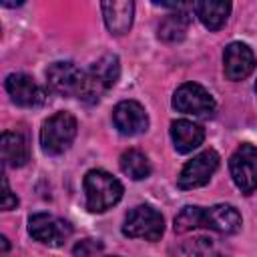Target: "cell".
<instances>
[{
  "label": "cell",
  "instance_id": "cb8c5ba5",
  "mask_svg": "<svg viewBox=\"0 0 257 257\" xmlns=\"http://www.w3.org/2000/svg\"><path fill=\"white\" fill-rule=\"evenodd\" d=\"M0 241H2V253H6L8 251V239L6 237H0Z\"/></svg>",
  "mask_w": 257,
  "mask_h": 257
},
{
  "label": "cell",
  "instance_id": "2e32d148",
  "mask_svg": "<svg viewBox=\"0 0 257 257\" xmlns=\"http://www.w3.org/2000/svg\"><path fill=\"white\" fill-rule=\"evenodd\" d=\"M2 159L8 167H24L30 159V149L28 141L22 133L14 131H4L2 133Z\"/></svg>",
  "mask_w": 257,
  "mask_h": 257
},
{
  "label": "cell",
  "instance_id": "9a60e30c",
  "mask_svg": "<svg viewBox=\"0 0 257 257\" xmlns=\"http://www.w3.org/2000/svg\"><path fill=\"white\" fill-rule=\"evenodd\" d=\"M171 139H173V145H175L177 153L185 155V153H191L193 149H197L203 143L205 131H203V126H199L193 120L179 118V120L171 122Z\"/></svg>",
  "mask_w": 257,
  "mask_h": 257
},
{
  "label": "cell",
  "instance_id": "603a6c76",
  "mask_svg": "<svg viewBox=\"0 0 257 257\" xmlns=\"http://www.w3.org/2000/svg\"><path fill=\"white\" fill-rule=\"evenodd\" d=\"M18 205V199H16V195L10 191V185H8V179H6V175L2 177V209L4 211H10V209H14Z\"/></svg>",
  "mask_w": 257,
  "mask_h": 257
},
{
  "label": "cell",
  "instance_id": "5bb4252c",
  "mask_svg": "<svg viewBox=\"0 0 257 257\" xmlns=\"http://www.w3.org/2000/svg\"><path fill=\"white\" fill-rule=\"evenodd\" d=\"M102 16H104V24L106 28L116 34L122 36L131 30L133 26V14H135V4L131 0H122V2H102Z\"/></svg>",
  "mask_w": 257,
  "mask_h": 257
},
{
  "label": "cell",
  "instance_id": "30bf717a",
  "mask_svg": "<svg viewBox=\"0 0 257 257\" xmlns=\"http://www.w3.org/2000/svg\"><path fill=\"white\" fill-rule=\"evenodd\" d=\"M6 92L10 94V98L18 104V106H26V108H36L40 104H44L46 94L42 90V86L36 84V80L30 74L24 72H12L6 76Z\"/></svg>",
  "mask_w": 257,
  "mask_h": 257
},
{
  "label": "cell",
  "instance_id": "ffe728a7",
  "mask_svg": "<svg viewBox=\"0 0 257 257\" xmlns=\"http://www.w3.org/2000/svg\"><path fill=\"white\" fill-rule=\"evenodd\" d=\"M120 171L131 177L133 181H143L151 175V163L147 159L145 153H141L139 149H128L120 155Z\"/></svg>",
  "mask_w": 257,
  "mask_h": 257
},
{
  "label": "cell",
  "instance_id": "44dd1931",
  "mask_svg": "<svg viewBox=\"0 0 257 257\" xmlns=\"http://www.w3.org/2000/svg\"><path fill=\"white\" fill-rule=\"evenodd\" d=\"M201 211L203 207H197V205H187L179 211V215L175 217V233H187V231H193V229H199L201 227Z\"/></svg>",
  "mask_w": 257,
  "mask_h": 257
},
{
  "label": "cell",
  "instance_id": "ac0fdd59",
  "mask_svg": "<svg viewBox=\"0 0 257 257\" xmlns=\"http://www.w3.org/2000/svg\"><path fill=\"white\" fill-rule=\"evenodd\" d=\"M191 24V16L187 10H177L171 12L169 16H165L157 28V34L163 42H181L187 36Z\"/></svg>",
  "mask_w": 257,
  "mask_h": 257
},
{
  "label": "cell",
  "instance_id": "d4e9b609",
  "mask_svg": "<svg viewBox=\"0 0 257 257\" xmlns=\"http://www.w3.org/2000/svg\"><path fill=\"white\" fill-rule=\"evenodd\" d=\"M255 92H257V82H255Z\"/></svg>",
  "mask_w": 257,
  "mask_h": 257
},
{
  "label": "cell",
  "instance_id": "ba28073f",
  "mask_svg": "<svg viewBox=\"0 0 257 257\" xmlns=\"http://www.w3.org/2000/svg\"><path fill=\"white\" fill-rule=\"evenodd\" d=\"M219 167V155L213 149H207L203 153H199L197 157H193L191 161H187V165L183 167L177 185L181 189H197L209 183V179L213 177V173Z\"/></svg>",
  "mask_w": 257,
  "mask_h": 257
},
{
  "label": "cell",
  "instance_id": "7402d4cb",
  "mask_svg": "<svg viewBox=\"0 0 257 257\" xmlns=\"http://www.w3.org/2000/svg\"><path fill=\"white\" fill-rule=\"evenodd\" d=\"M102 247L104 245L98 239H82L74 245L72 253H74V257H96L102 251Z\"/></svg>",
  "mask_w": 257,
  "mask_h": 257
},
{
  "label": "cell",
  "instance_id": "d6986e66",
  "mask_svg": "<svg viewBox=\"0 0 257 257\" xmlns=\"http://www.w3.org/2000/svg\"><path fill=\"white\" fill-rule=\"evenodd\" d=\"M173 257H221L219 247L209 237L185 239L173 247Z\"/></svg>",
  "mask_w": 257,
  "mask_h": 257
},
{
  "label": "cell",
  "instance_id": "52a82bcc",
  "mask_svg": "<svg viewBox=\"0 0 257 257\" xmlns=\"http://www.w3.org/2000/svg\"><path fill=\"white\" fill-rule=\"evenodd\" d=\"M173 106L179 112L195 114V116H211L215 112V98L207 88L197 82L181 84L173 94Z\"/></svg>",
  "mask_w": 257,
  "mask_h": 257
},
{
  "label": "cell",
  "instance_id": "8fae6325",
  "mask_svg": "<svg viewBox=\"0 0 257 257\" xmlns=\"http://www.w3.org/2000/svg\"><path fill=\"white\" fill-rule=\"evenodd\" d=\"M112 122L120 135L135 137L149 128V116L141 102L137 100H122L112 110Z\"/></svg>",
  "mask_w": 257,
  "mask_h": 257
},
{
  "label": "cell",
  "instance_id": "4fadbf2b",
  "mask_svg": "<svg viewBox=\"0 0 257 257\" xmlns=\"http://www.w3.org/2000/svg\"><path fill=\"white\" fill-rule=\"evenodd\" d=\"M255 68V54L245 42H231L223 52V72L229 80H243Z\"/></svg>",
  "mask_w": 257,
  "mask_h": 257
},
{
  "label": "cell",
  "instance_id": "7a4b0ae2",
  "mask_svg": "<svg viewBox=\"0 0 257 257\" xmlns=\"http://www.w3.org/2000/svg\"><path fill=\"white\" fill-rule=\"evenodd\" d=\"M82 187H84V195H86V209L90 213H104L112 205H116L122 197L120 181L100 169L88 171L84 175Z\"/></svg>",
  "mask_w": 257,
  "mask_h": 257
},
{
  "label": "cell",
  "instance_id": "277c9868",
  "mask_svg": "<svg viewBox=\"0 0 257 257\" xmlns=\"http://www.w3.org/2000/svg\"><path fill=\"white\" fill-rule=\"evenodd\" d=\"M163 231H165V219L151 205L135 207L124 217V223H122V235L133 237V239L157 241V239H161Z\"/></svg>",
  "mask_w": 257,
  "mask_h": 257
},
{
  "label": "cell",
  "instance_id": "9c48e42d",
  "mask_svg": "<svg viewBox=\"0 0 257 257\" xmlns=\"http://www.w3.org/2000/svg\"><path fill=\"white\" fill-rule=\"evenodd\" d=\"M84 72L72 62H54L46 68V82L60 96H78Z\"/></svg>",
  "mask_w": 257,
  "mask_h": 257
},
{
  "label": "cell",
  "instance_id": "6da1fadb",
  "mask_svg": "<svg viewBox=\"0 0 257 257\" xmlns=\"http://www.w3.org/2000/svg\"><path fill=\"white\" fill-rule=\"evenodd\" d=\"M120 76V62L116 54H104L100 56L82 78V86L78 92V98L86 104H94L102 98V94L114 86V82Z\"/></svg>",
  "mask_w": 257,
  "mask_h": 257
},
{
  "label": "cell",
  "instance_id": "7c38bea8",
  "mask_svg": "<svg viewBox=\"0 0 257 257\" xmlns=\"http://www.w3.org/2000/svg\"><path fill=\"white\" fill-rule=\"evenodd\" d=\"M201 227L221 235H233L241 229V213L229 203L207 207L201 211Z\"/></svg>",
  "mask_w": 257,
  "mask_h": 257
},
{
  "label": "cell",
  "instance_id": "8992f818",
  "mask_svg": "<svg viewBox=\"0 0 257 257\" xmlns=\"http://www.w3.org/2000/svg\"><path fill=\"white\" fill-rule=\"evenodd\" d=\"M229 171L233 183L241 189L243 195H251L257 191V149L249 143L237 147V151L229 159Z\"/></svg>",
  "mask_w": 257,
  "mask_h": 257
},
{
  "label": "cell",
  "instance_id": "3957f363",
  "mask_svg": "<svg viewBox=\"0 0 257 257\" xmlns=\"http://www.w3.org/2000/svg\"><path fill=\"white\" fill-rule=\"evenodd\" d=\"M76 137V118L70 112H56L40 128V145L46 155H62Z\"/></svg>",
  "mask_w": 257,
  "mask_h": 257
},
{
  "label": "cell",
  "instance_id": "e0dca14e",
  "mask_svg": "<svg viewBox=\"0 0 257 257\" xmlns=\"http://www.w3.org/2000/svg\"><path fill=\"white\" fill-rule=\"evenodd\" d=\"M193 10L197 18L203 22L205 28L209 30H219L231 12L229 2H215V0H205V2H193Z\"/></svg>",
  "mask_w": 257,
  "mask_h": 257
},
{
  "label": "cell",
  "instance_id": "5b68a950",
  "mask_svg": "<svg viewBox=\"0 0 257 257\" xmlns=\"http://www.w3.org/2000/svg\"><path fill=\"white\" fill-rule=\"evenodd\" d=\"M28 233L34 241H38L42 245L60 247L72 235V225L68 221L48 215V213H34L28 217Z\"/></svg>",
  "mask_w": 257,
  "mask_h": 257
}]
</instances>
